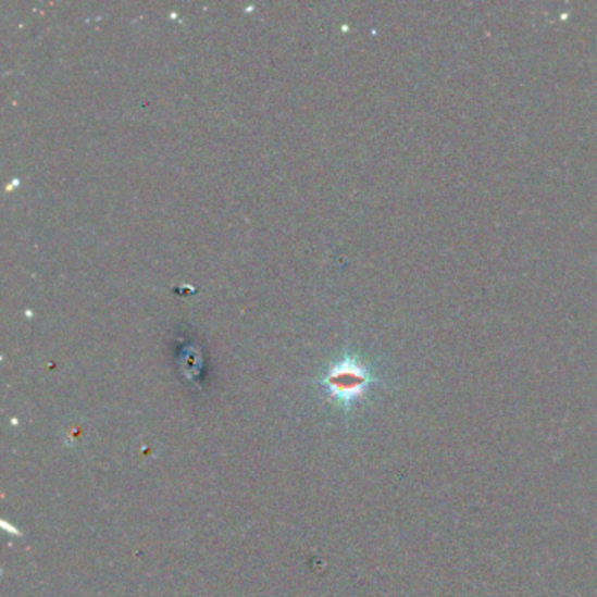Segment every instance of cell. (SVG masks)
I'll list each match as a JSON object with an SVG mask.
<instances>
[{
    "label": "cell",
    "mask_w": 597,
    "mask_h": 597,
    "mask_svg": "<svg viewBox=\"0 0 597 597\" xmlns=\"http://www.w3.org/2000/svg\"><path fill=\"white\" fill-rule=\"evenodd\" d=\"M375 382H378L377 375L369 364L350 355L333 363L323 377V386L326 387L329 398L346 410L366 396Z\"/></svg>",
    "instance_id": "6da1fadb"
}]
</instances>
